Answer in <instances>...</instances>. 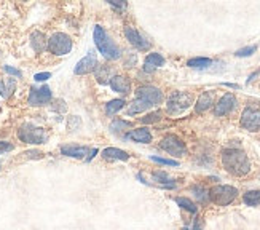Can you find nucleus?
<instances>
[{
  "instance_id": "2f4dec72",
  "label": "nucleus",
  "mask_w": 260,
  "mask_h": 230,
  "mask_svg": "<svg viewBox=\"0 0 260 230\" xmlns=\"http://www.w3.org/2000/svg\"><path fill=\"white\" fill-rule=\"evenodd\" d=\"M255 50H257L255 45H251V47H246V48H241V50H238V51H236L235 54L238 56V58H247V56L254 54V53H255Z\"/></svg>"
},
{
  "instance_id": "f704fd0d",
  "label": "nucleus",
  "mask_w": 260,
  "mask_h": 230,
  "mask_svg": "<svg viewBox=\"0 0 260 230\" xmlns=\"http://www.w3.org/2000/svg\"><path fill=\"white\" fill-rule=\"evenodd\" d=\"M51 77V74L50 72H40V74H36L34 75V80L36 82H47V80Z\"/></svg>"
},
{
  "instance_id": "2eb2a0df",
  "label": "nucleus",
  "mask_w": 260,
  "mask_h": 230,
  "mask_svg": "<svg viewBox=\"0 0 260 230\" xmlns=\"http://www.w3.org/2000/svg\"><path fill=\"white\" fill-rule=\"evenodd\" d=\"M101 155L104 160H110V162H128L131 157L126 151H121L118 147H107Z\"/></svg>"
},
{
  "instance_id": "20e7f679",
  "label": "nucleus",
  "mask_w": 260,
  "mask_h": 230,
  "mask_svg": "<svg viewBox=\"0 0 260 230\" xmlns=\"http://www.w3.org/2000/svg\"><path fill=\"white\" fill-rule=\"evenodd\" d=\"M191 104H193V95L187 93V91H174V93L168 98L166 112L169 115H179L185 112Z\"/></svg>"
},
{
  "instance_id": "c9c22d12",
  "label": "nucleus",
  "mask_w": 260,
  "mask_h": 230,
  "mask_svg": "<svg viewBox=\"0 0 260 230\" xmlns=\"http://www.w3.org/2000/svg\"><path fill=\"white\" fill-rule=\"evenodd\" d=\"M109 5L110 7H115V8H126V2H120V0H109Z\"/></svg>"
},
{
  "instance_id": "7ed1b4c3",
  "label": "nucleus",
  "mask_w": 260,
  "mask_h": 230,
  "mask_svg": "<svg viewBox=\"0 0 260 230\" xmlns=\"http://www.w3.org/2000/svg\"><path fill=\"white\" fill-rule=\"evenodd\" d=\"M18 137L26 144H34L40 146L48 141V131L42 128V126H36L32 123H24L19 126L18 130Z\"/></svg>"
},
{
  "instance_id": "c756f323",
  "label": "nucleus",
  "mask_w": 260,
  "mask_h": 230,
  "mask_svg": "<svg viewBox=\"0 0 260 230\" xmlns=\"http://www.w3.org/2000/svg\"><path fill=\"white\" fill-rule=\"evenodd\" d=\"M163 119V113L160 112V110H155V112H150V113H147L145 117H142L141 119V122L144 123V125H147V123H156V122H160Z\"/></svg>"
},
{
  "instance_id": "f8f14e48",
  "label": "nucleus",
  "mask_w": 260,
  "mask_h": 230,
  "mask_svg": "<svg viewBox=\"0 0 260 230\" xmlns=\"http://www.w3.org/2000/svg\"><path fill=\"white\" fill-rule=\"evenodd\" d=\"M125 37H126V40L133 45L136 50L147 51V50L150 48V42L147 40L142 36V34L138 29H136V27H133V26H126L125 27Z\"/></svg>"
},
{
  "instance_id": "f257e3e1",
  "label": "nucleus",
  "mask_w": 260,
  "mask_h": 230,
  "mask_svg": "<svg viewBox=\"0 0 260 230\" xmlns=\"http://www.w3.org/2000/svg\"><path fill=\"white\" fill-rule=\"evenodd\" d=\"M222 165L233 176H246L251 171V162L240 149H225L222 152Z\"/></svg>"
},
{
  "instance_id": "cd10ccee",
  "label": "nucleus",
  "mask_w": 260,
  "mask_h": 230,
  "mask_svg": "<svg viewBox=\"0 0 260 230\" xmlns=\"http://www.w3.org/2000/svg\"><path fill=\"white\" fill-rule=\"evenodd\" d=\"M212 64V61L209 58H191V60L187 61L188 67H193V69H206Z\"/></svg>"
},
{
  "instance_id": "9b49d317",
  "label": "nucleus",
  "mask_w": 260,
  "mask_h": 230,
  "mask_svg": "<svg viewBox=\"0 0 260 230\" xmlns=\"http://www.w3.org/2000/svg\"><path fill=\"white\" fill-rule=\"evenodd\" d=\"M98 67H99V61H98L96 54L93 51H89L85 58H82V60L77 63V66L74 69V74L75 75H86V74L94 72Z\"/></svg>"
},
{
  "instance_id": "6ab92c4d",
  "label": "nucleus",
  "mask_w": 260,
  "mask_h": 230,
  "mask_svg": "<svg viewBox=\"0 0 260 230\" xmlns=\"http://www.w3.org/2000/svg\"><path fill=\"white\" fill-rule=\"evenodd\" d=\"M165 64V58L160 53H150L145 56V63H144V71L145 72H153L158 67H161Z\"/></svg>"
},
{
  "instance_id": "aec40b11",
  "label": "nucleus",
  "mask_w": 260,
  "mask_h": 230,
  "mask_svg": "<svg viewBox=\"0 0 260 230\" xmlns=\"http://www.w3.org/2000/svg\"><path fill=\"white\" fill-rule=\"evenodd\" d=\"M214 104V98H212V93L209 91H205L203 95H200V98L197 99V104H195V110L198 113H203L206 112L208 109H211Z\"/></svg>"
},
{
  "instance_id": "72a5a7b5",
  "label": "nucleus",
  "mask_w": 260,
  "mask_h": 230,
  "mask_svg": "<svg viewBox=\"0 0 260 230\" xmlns=\"http://www.w3.org/2000/svg\"><path fill=\"white\" fill-rule=\"evenodd\" d=\"M4 71L7 74H10V75H13V77H22V72L18 71V69H15V67H11V66H4Z\"/></svg>"
},
{
  "instance_id": "e433bc0d",
  "label": "nucleus",
  "mask_w": 260,
  "mask_h": 230,
  "mask_svg": "<svg viewBox=\"0 0 260 230\" xmlns=\"http://www.w3.org/2000/svg\"><path fill=\"white\" fill-rule=\"evenodd\" d=\"M98 155V149H91V151L88 152V157H86V162H91V160Z\"/></svg>"
},
{
  "instance_id": "a211bd4d",
  "label": "nucleus",
  "mask_w": 260,
  "mask_h": 230,
  "mask_svg": "<svg viewBox=\"0 0 260 230\" xmlns=\"http://www.w3.org/2000/svg\"><path fill=\"white\" fill-rule=\"evenodd\" d=\"M152 179L155 181L152 186H156L160 189H174L176 187V182L169 178L165 171H155L152 175Z\"/></svg>"
},
{
  "instance_id": "ea45409f",
  "label": "nucleus",
  "mask_w": 260,
  "mask_h": 230,
  "mask_svg": "<svg viewBox=\"0 0 260 230\" xmlns=\"http://www.w3.org/2000/svg\"><path fill=\"white\" fill-rule=\"evenodd\" d=\"M180 230H188V227H182V228H180Z\"/></svg>"
},
{
  "instance_id": "39448f33",
  "label": "nucleus",
  "mask_w": 260,
  "mask_h": 230,
  "mask_svg": "<svg viewBox=\"0 0 260 230\" xmlns=\"http://www.w3.org/2000/svg\"><path fill=\"white\" fill-rule=\"evenodd\" d=\"M238 197V189L233 186H214L209 190V202L217 206H229Z\"/></svg>"
},
{
  "instance_id": "58836bf2",
  "label": "nucleus",
  "mask_w": 260,
  "mask_h": 230,
  "mask_svg": "<svg viewBox=\"0 0 260 230\" xmlns=\"http://www.w3.org/2000/svg\"><path fill=\"white\" fill-rule=\"evenodd\" d=\"M26 155H27V157H36V158H40V157H42L40 152H27Z\"/></svg>"
},
{
  "instance_id": "bb28decb",
  "label": "nucleus",
  "mask_w": 260,
  "mask_h": 230,
  "mask_svg": "<svg viewBox=\"0 0 260 230\" xmlns=\"http://www.w3.org/2000/svg\"><path fill=\"white\" fill-rule=\"evenodd\" d=\"M176 203H177L182 210H185V211H188V213H191V214H195V213L198 211L197 205H195L193 202H191L190 198H187V197H177V198H176Z\"/></svg>"
},
{
  "instance_id": "f03ea898",
  "label": "nucleus",
  "mask_w": 260,
  "mask_h": 230,
  "mask_svg": "<svg viewBox=\"0 0 260 230\" xmlns=\"http://www.w3.org/2000/svg\"><path fill=\"white\" fill-rule=\"evenodd\" d=\"M93 39H94V45L96 48L99 50V53L103 54L106 60H110V61H115L121 56V50L118 45L112 40V37L109 34L104 31L103 26H94V31H93Z\"/></svg>"
},
{
  "instance_id": "393cba45",
  "label": "nucleus",
  "mask_w": 260,
  "mask_h": 230,
  "mask_svg": "<svg viewBox=\"0 0 260 230\" xmlns=\"http://www.w3.org/2000/svg\"><path fill=\"white\" fill-rule=\"evenodd\" d=\"M243 202L247 206H258L260 205V190H247L243 195Z\"/></svg>"
},
{
  "instance_id": "423d86ee",
  "label": "nucleus",
  "mask_w": 260,
  "mask_h": 230,
  "mask_svg": "<svg viewBox=\"0 0 260 230\" xmlns=\"http://www.w3.org/2000/svg\"><path fill=\"white\" fill-rule=\"evenodd\" d=\"M74 42L72 39L64 32H56L48 39L47 42V48L50 53L56 54V56H66L67 53L72 51Z\"/></svg>"
},
{
  "instance_id": "9d476101",
  "label": "nucleus",
  "mask_w": 260,
  "mask_h": 230,
  "mask_svg": "<svg viewBox=\"0 0 260 230\" xmlns=\"http://www.w3.org/2000/svg\"><path fill=\"white\" fill-rule=\"evenodd\" d=\"M240 123L244 130L251 131V133L260 131V113H258V110L254 107H246L241 113Z\"/></svg>"
},
{
  "instance_id": "dca6fc26",
  "label": "nucleus",
  "mask_w": 260,
  "mask_h": 230,
  "mask_svg": "<svg viewBox=\"0 0 260 230\" xmlns=\"http://www.w3.org/2000/svg\"><path fill=\"white\" fill-rule=\"evenodd\" d=\"M88 147L85 146H77V144H64L61 146V154L64 157L71 158H85L88 155Z\"/></svg>"
},
{
  "instance_id": "f3484780",
  "label": "nucleus",
  "mask_w": 260,
  "mask_h": 230,
  "mask_svg": "<svg viewBox=\"0 0 260 230\" xmlns=\"http://www.w3.org/2000/svg\"><path fill=\"white\" fill-rule=\"evenodd\" d=\"M125 137H128V139H131L134 142H139V144H149L152 141V133L149 131V128L142 126V128L131 130Z\"/></svg>"
},
{
  "instance_id": "4be33fe9",
  "label": "nucleus",
  "mask_w": 260,
  "mask_h": 230,
  "mask_svg": "<svg viewBox=\"0 0 260 230\" xmlns=\"http://www.w3.org/2000/svg\"><path fill=\"white\" fill-rule=\"evenodd\" d=\"M16 88V80L15 78H7V80H0V96L2 98H10L13 95V91Z\"/></svg>"
},
{
  "instance_id": "c85d7f7f",
  "label": "nucleus",
  "mask_w": 260,
  "mask_h": 230,
  "mask_svg": "<svg viewBox=\"0 0 260 230\" xmlns=\"http://www.w3.org/2000/svg\"><path fill=\"white\" fill-rule=\"evenodd\" d=\"M191 192H193L195 198L200 200L201 203H208L209 202V190H206L203 186H193V187H191Z\"/></svg>"
},
{
  "instance_id": "412c9836",
  "label": "nucleus",
  "mask_w": 260,
  "mask_h": 230,
  "mask_svg": "<svg viewBox=\"0 0 260 230\" xmlns=\"http://www.w3.org/2000/svg\"><path fill=\"white\" fill-rule=\"evenodd\" d=\"M30 45H32L34 51L42 53L45 48H47V40H45V36H43V34L39 32V31L32 32V36H30Z\"/></svg>"
},
{
  "instance_id": "4c0bfd02",
  "label": "nucleus",
  "mask_w": 260,
  "mask_h": 230,
  "mask_svg": "<svg viewBox=\"0 0 260 230\" xmlns=\"http://www.w3.org/2000/svg\"><path fill=\"white\" fill-rule=\"evenodd\" d=\"M203 225H201V217H197L195 219V224H193V230H201Z\"/></svg>"
},
{
  "instance_id": "6e6552de",
  "label": "nucleus",
  "mask_w": 260,
  "mask_h": 230,
  "mask_svg": "<svg viewBox=\"0 0 260 230\" xmlns=\"http://www.w3.org/2000/svg\"><path fill=\"white\" fill-rule=\"evenodd\" d=\"M160 147L163 149L165 152H168L169 155H173V157H182V155L187 154L185 142L176 134H166L160 141Z\"/></svg>"
},
{
  "instance_id": "ddd939ff",
  "label": "nucleus",
  "mask_w": 260,
  "mask_h": 230,
  "mask_svg": "<svg viewBox=\"0 0 260 230\" xmlns=\"http://www.w3.org/2000/svg\"><path fill=\"white\" fill-rule=\"evenodd\" d=\"M235 107H236V98L232 93H225L217 101L216 107H214V113H216V117H223V115H229Z\"/></svg>"
},
{
  "instance_id": "1a4fd4ad",
  "label": "nucleus",
  "mask_w": 260,
  "mask_h": 230,
  "mask_svg": "<svg viewBox=\"0 0 260 230\" xmlns=\"http://www.w3.org/2000/svg\"><path fill=\"white\" fill-rule=\"evenodd\" d=\"M51 98H53V93H51L50 87H47V85H43L40 88L32 87L29 98H27V104L30 107H42V106H47L51 101Z\"/></svg>"
},
{
  "instance_id": "0eeeda50",
  "label": "nucleus",
  "mask_w": 260,
  "mask_h": 230,
  "mask_svg": "<svg viewBox=\"0 0 260 230\" xmlns=\"http://www.w3.org/2000/svg\"><path fill=\"white\" fill-rule=\"evenodd\" d=\"M144 104H147L149 107H155V106H160L165 96H163V91L156 87H152V85H144V87H139L136 90V98Z\"/></svg>"
},
{
  "instance_id": "5701e85b",
  "label": "nucleus",
  "mask_w": 260,
  "mask_h": 230,
  "mask_svg": "<svg viewBox=\"0 0 260 230\" xmlns=\"http://www.w3.org/2000/svg\"><path fill=\"white\" fill-rule=\"evenodd\" d=\"M125 99H120V98H117V99H110L107 104H106V113L107 115H115L117 112H120L123 107H125Z\"/></svg>"
},
{
  "instance_id": "a878e982",
  "label": "nucleus",
  "mask_w": 260,
  "mask_h": 230,
  "mask_svg": "<svg viewBox=\"0 0 260 230\" xmlns=\"http://www.w3.org/2000/svg\"><path fill=\"white\" fill-rule=\"evenodd\" d=\"M96 80L99 83H107L109 80L107 78H112L110 77V72H112V69H110V66H101L99 64V67L96 69Z\"/></svg>"
},
{
  "instance_id": "4468645a",
  "label": "nucleus",
  "mask_w": 260,
  "mask_h": 230,
  "mask_svg": "<svg viewBox=\"0 0 260 230\" xmlns=\"http://www.w3.org/2000/svg\"><path fill=\"white\" fill-rule=\"evenodd\" d=\"M109 85L115 93H120L123 96L128 95L131 91V80L128 75H114L109 80Z\"/></svg>"
},
{
  "instance_id": "7c9ffc66",
  "label": "nucleus",
  "mask_w": 260,
  "mask_h": 230,
  "mask_svg": "<svg viewBox=\"0 0 260 230\" xmlns=\"http://www.w3.org/2000/svg\"><path fill=\"white\" fill-rule=\"evenodd\" d=\"M150 160L155 163L160 165H166V166H179L177 160H169V158H163V157H156V155H150Z\"/></svg>"
},
{
  "instance_id": "473e14b6",
  "label": "nucleus",
  "mask_w": 260,
  "mask_h": 230,
  "mask_svg": "<svg viewBox=\"0 0 260 230\" xmlns=\"http://www.w3.org/2000/svg\"><path fill=\"white\" fill-rule=\"evenodd\" d=\"M13 144L8 142V141H0V155L5 154V152H10V151H13Z\"/></svg>"
},
{
  "instance_id": "b1692460",
  "label": "nucleus",
  "mask_w": 260,
  "mask_h": 230,
  "mask_svg": "<svg viewBox=\"0 0 260 230\" xmlns=\"http://www.w3.org/2000/svg\"><path fill=\"white\" fill-rule=\"evenodd\" d=\"M133 123L128 122V120H123V119H115L114 122L110 123V131L112 133H125L128 128H131Z\"/></svg>"
}]
</instances>
